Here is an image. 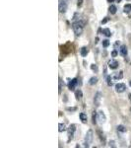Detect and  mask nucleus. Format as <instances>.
I'll return each instance as SVG.
<instances>
[{"instance_id":"1","label":"nucleus","mask_w":131,"mask_h":148,"mask_svg":"<svg viewBox=\"0 0 131 148\" xmlns=\"http://www.w3.org/2000/svg\"><path fill=\"white\" fill-rule=\"evenodd\" d=\"M86 26V21L83 20V19H80V20H77V21H74L73 24H72V28H73V31L75 35L77 37L81 36L83 33V30Z\"/></svg>"},{"instance_id":"2","label":"nucleus","mask_w":131,"mask_h":148,"mask_svg":"<svg viewBox=\"0 0 131 148\" xmlns=\"http://www.w3.org/2000/svg\"><path fill=\"white\" fill-rule=\"evenodd\" d=\"M93 139H94V132L92 129H89L87 133H86V136H85V146L86 147H89L90 144L93 142Z\"/></svg>"},{"instance_id":"3","label":"nucleus","mask_w":131,"mask_h":148,"mask_svg":"<svg viewBox=\"0 0 131 148\" xmlns=\"http://www.w3.org/2000/svg\"><path fill=\"white\" fill-rule=\"evenodd\" d=\"M67 7H68V2L66 0H59L58 10H59L60 13H65L67 11Z\"/></svg>"},{"instance_id":"4","label":"nucleus","mask_w":131,"mask_h":148,"mask_svg":"<svg viewBox=\"0 0 131 148\" xmlns=\"http://www.w3.org/2000/svg\"><path fill=\"white\" fill-rule=\"evenodd\" d=\"M76 131V125L75 124H71L68 128H67V132H68V141L72 140L74 137V134Z\"/></svg>"},{"instance_id":"5","label":"nucleus","mask_w":131,"mask_h":148,"mask_svg":"<svg viewBox=\"0 0 131 148\" xmlns=\"http://www.w3.org/2000/svg\"><path fill=\"white\" fill-rule=\"evenodd\" d=\"M102 94L98 91L96 94H95V96H94V105H95V107H100V101H102Z\"/></svg>"},{"instance_id":"6","label":"nucleus","mask_w":131,"mask_h":148,"mask_svg":"<svg viewBox=\"0 0 131 148\" xmlns=\"http://www.w3.org/2000/svg\"><path fill=\"white\" fill-rule=\"evenodd\" d=\"M77 85H78V79L77 78H73L72 80H70V82L68 83V89L70 91H74Z\"/></svg>"},{"instance_id":"7","label":"nucleus","mask_w":131,"mask_h":148,"mask_svg":"<svg viewBox=\"0 0 131 148\" xmlns=\"http://www.w3.org/2000/svg\"><path fill=\"white\" fill-rule=\"evenodd\" d=\"M126 90V86L124 83H117L115 85V91L117 93H123Z\"/></svg>"},{"instance_id":"8","label":"nucleus","mask_w":131,"mask_h":148,"mask_svg":"<svg viewBox=\"0 0 131 148\" xmlns=\"http://www.w3.org/2000/svg\"><path fill=\"white\" fill-rule=\"evenodd\" d=\"M98 120L100 123H104L106 120V116L104 113L102 111H98Z\"/></svg>"},{"instance_id":"9","label":"nucleus","mask_w":131,"mask_h":148,"mask_svg":"<svg viewBox=\"0 0 131 148\" xmlns=\"http://www.w3.org/2000/svg\"><path fill=\"white\" fill-rule=\"evenodd\" d=\"M108 67H110V69H116V68H118L119 63H118V61L115 60V59H110V60L108 61Z\"/></svg>"},{"instance_id":"10","label":"nucleus","mask_w":131,"mask_h":148,"mask_svg":"<svg viewBox=\"0 0 131 148\" xmlns=\"http://www.w3.org/2000/svg\"><path fill=\"white\" fill-rule=\"evenodd\" d=\"M119 53H120L122 56H126V55H127L128 49H127V47H126L125 45L120 46V48H119Z\"/></svg>"},{"instance_id":"11","label":"nucleus","mask_w":131,"mask_h":148,"mask_svg":"<svg viewBox=\"0 0 131 148\" xmlns=\"http://www.w3.org/2000/svg\"><path fill=\"white\" fill-rule=\"evenodd\" d=\"M98 138L100 140V142H102V144H106V136L104 134V132H102L100 129L98 130Z\"/></svg>"},{"instance_id":"12","label":"nucleus","mask_w":131,"mask_h":148,"mask_svg":"<svg viewBox=\"0 0 131 148\" xmlns=\"http://www.w3.org/2000/svg\"><path fill=\"white\" fill-rule=\"evenodd\" d=\"M108 11H110V14L114 15V14H116V12H117V7L115 5H114V4H110V6L108 8Z\"/></svg>"},{"instance_id":"13","label":"nucleus","mask_w":131,"mask_h":148,"mask_svg":"<svg viewBox=\"0 0 131 148\" xmlns=\"http://www.w3.org/2000/svg\"><path fill=\"white\" fill-rule=\"evenodd\" d=\"M79 117H80V119H81V121H82L83 123H87V121H88V116H87V115H86L85 113H81V114L79 115Z\"/></svg>"},{"instance_id":"14","label":"nucleus","mask_w":131,"mask_h":148,"mask_svg":"<svg viewBox=\"0 0 131 148\" xmlns=\"http://www.w3.org/2000/svg\"><path fill=\"white\" fill-rule=\"evenodd\" d=\"M75 97H76V100H81V99H82L83 92L80 89H78V90L75 91Z\"/></svg>"},{"instance_id":"15","label":"nucleus","mask_w":131,"mask_h":148,"mask_svg":"<svg viewBox=\"0 0 131 148\" xmlns=\"http://www.w3.org/2000/svg\"><path fill=\"white\" fill-rule=\"evenodd\" d=\"M114 78L115 80H120V79H122V78H123V72H122V71H119L118 73H115Z\"/></svg>"},{"instance_id":"16","label":"nucleus","mask_w":131,"mask_h":148,"mask_svg":"<svg viewBox=\"0 0 131 148\" xmlns=\"http://www.w3.org/2000/svg\"><path fill=\"white\" fill-rule=\"evenodd\" d=\"M117 131L119 132H122V133H124V132L127 131V128L124 126V125H122V124H119V125H117Z\"/></svg>"},{"instance_id":"17","label":"nucleus","mask_w":131,"mask_h":148,"mask_svg":"<svg viewBox=\"0 0 131 148\" xmlns=\"http://www.w3.org/2000/svg\"><path fill=\"white\" fill-rule=\"evenodd\" d=\"M88 52H89V50H88V48H86V47H83L82 49H81V50H80V53H81V55H82L83 57L87 56Z\"/></svg>"},{"instance_id":"18","label":"nucleus","mask_w":131,"mask_h":148,"mask_svg":"<svg viewBox=\"0 0 131 148\" xmlns=\"http://www.w3.org/2000/svg\"><path fill=\"white\" fill-rule=\"evenodd\" d=\"M123 11H124V13L129 14V13L131 12V5L130 4H126V5H124V7H123Z\"/></svg>"},{"instance_id":"19","label":"nucleus","mask_w":131,"mask_h":148,"mask_svg":"<svg viewBox=\"0 0 131 148\" xmlns=\"http://www.w3.org/2000/svg\"><path fill=\"white\" fill-rule=\"evenodd\" d=\"M66 129V125L64 124V123H59L58 124V131L59 132H63V131H65Z\"/></svg>"},{"instance_id":"20","label":"nucleus","mask_w":131,"mask_h":148,"mask_svg":"<svg viewBox=\"0 0 131 148\" xmlns=\"http://www.w3.org/2000/svg\"><path fill=\"white\" fill-rule=\"evenodd\" d=\"M98 77H92V78H90V80H89V84L90 85H95V84H97L98 83Z\"/></svg>"},{"instance_id":"21","label":"nucleus","mask_w":131,"mask_h":148,"mask_svg":"<svg viewBox=\"0 0 131 148\" xmlns=\"http://www.w3.org/2000/svg\"><path fill=\"white\" fill-rule=\"evenodd\" d=\"M102 34H104L106 37H108V38L112 37V32H110V29H104V30H102Z\"/></svg>"},{"instance_id":"22","label":"nucleus","mask_w":131,"mask_h":148,"mask_svg":"<svg viewBox=\"0 0 131 148\" xmlns=\"http://www.w3.org/2000/svg\"><path fill=\"white\" fill-rule=\"evenodd\" d=\"M97 120H98V113L97 112H94L93 113V123L96 124L97 123Z\"/></svg>"},{"instance_id":"23","label":"nucleus","mask_w":131,"mask_h":148,"mask_svg":"<svg viewBox=\"0 0 131 148\" xmlns=\"http://www.w3.org/2000/svg\"><path fill=\"white\" fill-rule=\"evenodd\" d=\"M102 44V47H104V48H108V47L110 45V43L108 40H104Z\"/></svg>"},{"instance_id":"24","label":"nucleus","mask_w":131,"mask_h":148,"mask_svg":"<svg viewBox=\"0 0 131 148\" xmlns=\"http://www.w3.org/2000/svg\"><path fill=\"white\" fill-rule=\"evenodd\" d=\"M112 77L110 75L106 76V83H108V86H112Z\"/></svg>"},{"instance_id":"25","label":"nucleus","mask_w":131,"mask_h":148,"mask_svg":"<svg viewBox=\"0 0 131 148\" xmlns=\"http://www.w3.org/2000/svg\"><path fill=\"white\" fill-rule=\"evenodd\" d=\"M91 68H92V70H93V71L98 72V66H97V64H92V65H91Z\"/></svg>"},{"instance_id":"26","label":"nucleus","mask_w":131,"mask_h":148,"mask_svg":"<svg viewBox=\"0 0 131 148\" xmlns=\"http://www.w3.org/2000/svg\"><path fill=\"white\" fill-rule=\"evenodd\" d=\"M61 91H62V80L61 78H59V94H61Z\"/></svg>"},{"instance_id":"27","label":"nucleus","mask_w":131,"mask_h":148,"mask_svg":"<svg viewBox=\"0 0 131 148\" xmlns=\"http://www.w3.org/2000/svg\"><path fill=\"white\" fill-rule=\"evenodd\" d=\"M66 110H67V111H69V112H74V111H76L77 109H76V108H67Z\"/></svg>"},{"instance_id":"28","label":"nucleus","mask_w":131,"mask_h":148,"mask_svg":"<svg viewBox=\"0 0 131 148\" xmlns=\"http://www.w3.org/2000/svg\"><path fill=\"white\" fill-rule=\"evenodd\" d=\"M83 4V0H78V3H77V6L78 7H81Z\"/></svg>"},{"instance_id":"29","label":"nucleus","mask_w":131,"mask_h":148,"mask_svg":"<svg viewBox=\"0 0 131 148\" xmlns=\"http://www.w3.org/2000/svg\"><path fill=\"white\" fill-rule=\"evenodd\" d=\"M108 21V17H106V18H104V19L102 21V24H106Z\"/></svg>"},{"instance_id":"30","label":"nucleus","mask_w":131,"mask_h":148,"mask_svg":"<svg viewBox=\"0 0 131 148\" xmlns=\"http://www.w3.org/2000/svg\"><path fill=\"white\" fill-rule=\"evenodd\" d=\"M112 57H115V56L117 55V51H116V50H114V51L112 52Z\"/></svg>"},{"instance_id":"31","label":"nucleus","mask_w":131,"mask_h":148,"mask_svg":"<svg viewBox=\"0 0 131 148\" xmlns=\"http://www.w3.org/2000/svg\"><path fill=\"white\" fill-rule=\"evenodd\" d=\"M110 146H112V147H115L114 141H110Z\"/></svg>"},{"instance_id":"32","label":"nucleus","mask_w":131,"mask_h":148,"mask_svg":"<svg viewBox=\"0 0 131 148\" xmlns=\"http://www.w3.org/2000/svg\"><path fill=\"white\" fill-rule=\"evenodd\" d=\"M108 3H112V2H114V0H108Z\"/></svg>"},{"instance_id":"33","label":"nucleus","mask_w":131,"mask_h":148,"mask_svg":"<svg viewBox=\"0 0 131 148\" xmlns=\"http://www.w3.org/2000/svg\"><path fill=\"white\" fill-rule=\"evenodd\" d=\"M116 1H117L118 3H119V2H121V0H116Z\"/></svg>"},{"instance_id":"34","label":"nucleus","mask_w":131,"mask_h":148,"mask_svg":"<svg viewBox=\"0 0 131 148\" xmlns=\"http://www.w3.org/2000/svg\"><path fill=\"white\" fill-rule=\"evenodd\" d=\"M129 85H130V87H131V80L129 81Z\"/></svg>"},{"instance_id":"35","label":"nucleus","mask_w":131,"mask_h":148,"mask_svg":"<svg viewBox=\"0 0 131 148\" xmlns=\"http://www.w3.org/2000/svg\"><path fill=\"white\" fill-rule=\"evenodd\" d=\"M66 1H67V2H69V1H70V0H66Z\"/></svg>"},{"instance_id":"36","label":"nucleus","mask_w":131,"mask_h":148,"mask_svg":"<svg viewBox=\"0 0 131 148\" xmlns=\"http://www.w3.org/2000/svg\"><path fill=\"white\" fill-rule=\"evenodd\" d=\"M130 111H131V108H130Z\"/></svg>"},{"instance_id":"37","label":"nucleus","mask_w":131,"mask_h":148,"mask_svg":"<svg viewBox=\"0 0 131 148\" xmlns=\"http://www.w3.org/2000/svg\"><path fill=\"white\" fill-rule=\"evenodd\" d=\"M127 1H129V0H127Z\"/></svg>"}]
</instances>
